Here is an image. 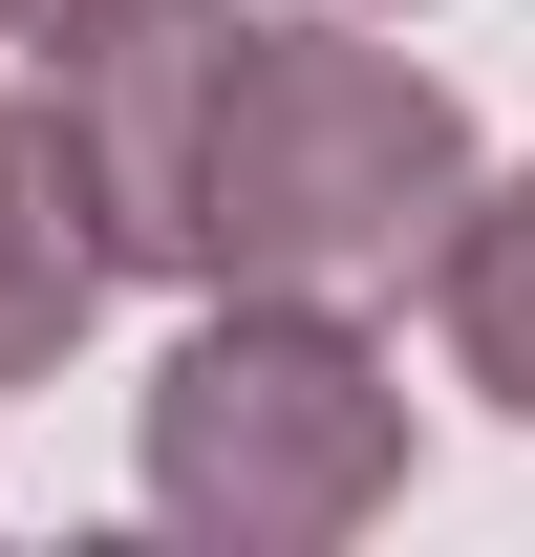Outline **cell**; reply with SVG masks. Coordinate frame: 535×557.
Returning <instances> with one entry per match:
<instances>
[{
	"label": "cell",
	"mask_w": 535,
	"mask_h": 557,
	"mask_svg": "<svg viewBox=\"0 0 535 557\" xmlns=\"http://www.w3.org/2000/svg\"><path fill=\"white\" fill-rule=\"evenodd\" d=\"M236 0H43L22 22V108H43V172H65L86 258L108 278H194V108Z\"/></svg>",
	"instance_id": "3957f363"
},
{
	"label": "cell",
	"mask_w": 535,
	"mask_h": 557,
	"mask_svg": "<svg viewBox=\"0 0 535 557\" xmlns=\"http://www.w3.org/2000/svg\"><path fill=\"white\" fill-rule=\"evenodd\" d=\"M86 322H108V258H86L65 172H43V108H22V22H0V386H43Z\"/></svg>",
	"instance_id": "277c9868"
},
{
	"label": "cell",
	"mask_w": 535,
	"mask_h": 557,
	"mask_svg": "<svg viewBox=\"0 0 535 557\" xmlns=\"http://www.w3.org/2000/svg\"><path fill=\"white\" fill-rule=\"evenodd\" d=\"M0 22H43V0H0Z\"/></svg>",
	"instance_id": "8992f818"
},
{
	"label": "cell",
	"mask_w": 535,
	"mask_h": 557,
	"mask_svg": "<svg viewBox=\"0 0 535 557\" xmlns=\"http://www.w3.org/2000/svg\"><path fill=\"white\" fill-rule=\"evenodd\" d=\"M471 194V108L364 22H236L194 108V278H258V300H364V278H428Z\"/></svg>",
	"instance_id": "6da1fadb"
},
{
	"label": "cell",
	"mask_w": 535,
	"mask_h": 557,
	"mask_svg": "<svg viewBox=\"0 0 535 557\" xmlns=\"http://www.w3.org/2000/svg\"><path fill=\"white\" fill-rule=\"evenodd\" d=\"M129 472L214 557H322V536H364L407 493V386H386V344L343 300L214 278V322L150 364V408H129Z\"/></svg>",
	"instance_id": "7a4b0ae2"
},
{
	"label": "cell",
	"mask_w": 535,
	"mask_h": 557,
	"mask_svg": "<svg viewBox=\"0 0 535 557\" xmlns=\"http://www.w3.org/2000/svg\"><path fill=\"white\" fill-rule=\"evenodd\" d=\"M428 322H450V364L535 429V172H471V194H450V236H428Z\"/></svg>",
	"instance_id": "5b68a950"
}]
</instances>
